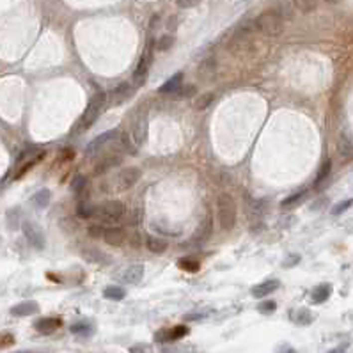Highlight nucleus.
Returning a JSON list of instances; mask_svg holds the SVG:
<instances>
[{
	"mask_svg": "<svg viewBox=\"0 0 353 353\" xmlns=\"http://www.w3.org/2000/svg\"><path fill=\"white\" fill-rule=\"evenodd\" d=\"M217 217H219L222 231L229 233L235 229L236 219H238V206H236V201L233 199V195L228 192H222L217 199Z\"/></svg>",
	"mask_w": 353,
	"mask_h": 353,
	"instance_id": "nucleus-1",
	"label": "nucleus"
},
{
	"mask_svg": "<svg viewBox=\"0 0 353 353\" xmlns=\"http://www.w3.org/2000/svg\"><path fill=\"white\" fill-rule=\"evenodd\" d=\"M252 23H254V29L257 32L268 37L279 36L282 32V29H284V18L277 9H266V11L259 12Z\"/></svg>",
	"mask_w": 353,
	"mask_h": 353,
	"instance_id": "nucleus-2",
	"label": "nucleus"
},
{
	"mask_svg": "<svg viewBox=\"0 0 353 353\" xmlns=\"http://www.w3.org/2000/svg\"><path fill=\"white\" fill-rule=\"evenodd\" d=\"M105 103H107L105 93H98L96 96H94L93 100L89 102V105H87L86 112H84V116H82L80 121H78L77 130H78V131L89 130L91 126L94 124V121H96V119L100 118V114H102V110H103V107H105Z\"/></svg>",
	"mask_w": 353,
	"mask_h": 353,
	"instance_id": "nucleus-3",
	"label": "nucleus"
},
{
	"mask_svg": "<svg viewBox=\"0 0 353 353\" xmlns=\"http://www.w3.org/2000/svg\"><path fill=\"white\" fill-rule=\"evenodd\" d=\"M252 32H254V23L241 25L229 41V52L233 55H243V53L250 52Z\"/></svg>",
	"mask_w": 353,
	"mask_h": 353,
	"instance_id": "nucleus-4",
	"label": "nucleus"
},
{
	"mask_svg": "<svg viewBox=\"0 0 353 353\" xmlns=\"http://www.w3.org/2000/svg\"><path fill=\"white\" fill-rule=\"evenodd\" d=\"M126 215V206L121 201H109L94 210V219L102 220V222H119Z\"/></svg>",
	"mask_w": 353,
	"mask_h": 353,
	"instance_id": "nucleus-5",
	"label": "nucleus"
},
{
	"mask_svg": "<svg viewBox=\"0 0 353 353\" xmlns=\"http://www.w3.org/2000/svg\"><path fill=\"white\" fill-rule=\"evenodd\" d=\"M122 163V153L121 151H110V153H107L103 158L98 160V163L94 165V174L96 176H102L105 174V172H109L110 169H114V167L121 165Z\"/></svg>",
	"mask_w": 353,
	"mask_h": 353,
	"instance_id": "nucleus-6",
	"label": "nucleus"
},
{
	"mask_svg": "<svg viewBox=\"0 0 353 353\" xmlns=\"http://www.w3.org/2000/svg\"><path fill=\"white\" fill-rule=\"evenodd\" d=\"M142 178V171L138 167H126L119 172L118 176V185L121 190H130L131 187H135Z\"/></svg>",
	"mask_w": 353,
	"mask_h": 353,
	"instance_id": "nucleus-7",
	"label": "nucleus"
},
{
	"mask_svg": "<svg viewBox=\"0 0 353 353\" xmlns=\"http://www.w3.org/2000/svg\"><path fill=\"white\" fill-rule=\"evenodd\" d=\"M118 133H119V130H110V131H105V133H102V135H98L93 142H89V146L86 147V154L87 156H93V154L100 153V151H102L107 144H114Z\"/></svg>",
	"mask_w": 353,
	"mask_h": 353,
	"instance_id": "nucleus-8",
	"label": "nucleus"
},
{
	"mask_svg": "<svg viewBox=\"0 0 353 353\" xmlns=\"http://www.w3.org/2000/svg\"><path fill=\"white\" fill-rule=\"evenodd\" d=\"M21 229H23V235L25 238H27V241H29L34 248H39V250L45 248V236H43V231L37 228L36 224L23 222L21 224Z\"/></svg>",
	"mask_w": 353,
	"mask_h": 353,
	"instance_id": "nucleus-9",
	"label": "nucleus"
},
{
	"mask_svg": "<svg viewBox=\"0 0 353 353\" xmlns=\"http://www.w3.org/2000/svg\"><path fill=\"white\" fill-rule=\"evenodd\" d=\"M80 254H82V257L91 264H102V266H105V264H109L110 261H112L105 252L100 250L98 247H93V245H84Z\"/></svg>",
	"mask_w": 353,
	"mask_h": 353,
	"instance_id": "nucleus-10",
	"label": "nucleus"
},
{
	"mask_svg": "<svg viewBox=\"0 0 353 353\" xmlns=\"http://www.w3.org/2000/svg\"><path fill=\"white\" fill-rule=\"evenodd\" d=\"M151 61H153V55H151L149 50H146V53L142 55V59H140V62H138L137 69H135V73H133V86L135 87H142L144 84H146Z\"/></svg>",
	"mask_w": 353,
	"mask_h": 353,
	"instance_id": "nucleus-11",
	"label": "nucleus"
},
{
	"mask_svg": "<svg viewBox=\"0 0 353 353\" xmlns=\"http://www.w3.org/2000/svg\"><path fill=\"white\" fill-rule=\"evenodd\" d=\"M119 280L124 284H137L140 282V279L144 277V266L140 263L130 264L128 268H124L122 272H119Z\"/></svg>",
	"mask_w": 353,
	"mask_h": 353,
	"instance_id": "nucleus-12",
	"label": "nucleus"
},
{
	"mask_svg": "<svg viewBox=\"0 0 353 353\" xmlns=\"http://www.w3.org/2000/svg\"><path fill=\"white\" fill-rule=\"evenodd\" d=\"M217 71H219V64L213 57L204 59L203 62L197 68V77H199L201 82H211L217 77Z\"/></svg>",
	"mask_w": 353,
	"mask_h": 353,
	"instance_id": "nucleus-13",
	"label": "nucleus"
},
{
	"mask_svg": "<svg viewBox=\"0 0 353 353\" xmlns=\"http://www.w3.org/2000/svg\"><path fill=\"white\" fill-rule=\"evenodd\" d=\"M147 137V118L146 114L138 116L137 121L133 122V128H131V138H133L135 146H142L146 142Z\"/></svg>",
	"mask_w": 353,
	"mask_h": 353,
	"instance_id": "nucleus-14",
	"label": "nucleus"
},
{
	"mask_svg": "<svg viewBox=\"0 0 353 353\" xmlns=\"http://www.w3.org/2000/svg\"><path fill=\"white\" fill-rule=\"evenodd\" d=\"M133 93H135V86L124 82V84H119V86L110 93V100H112L114 105H121L126 100H130V98L133 96Z\"/></svg>",
	"mask_w": 353,
	"mask_h": 353,
	"instance_id": "nucleus-15",
	"label": "nucleus"
},
{
	"mask_svg": "<svg viewBox=\"0 0 353 353\" xmlns=\"http://www.w3.org/2000/svg\"><path fill=\"white\" fill-rule=\"evenodd\" d=\"M114 147L118 151H121L122 154H130V156H133V154H137V146H135L133 138L130 137L128 133H121L119 131L118 137H116L114 140Z\"/></svg>",
	"mask_w": 353,
	"mask_h": 353,
	"instance_id": "nucleus-16",
	"label": "nucleus"
},
{
	"mask_svg": "<svg viewBox=\"0 0 353 353\" xmlns=\"http://www.w3.org/2000/svg\"><path fill=\"white\" fill-rule=\"evenodd\" d=\"M279 286H280V282L277 279H268V280H264V282H259V284H256L254 288H252V296H254V298H264V296L275 293L277 289H279Z\"/></svg>",
	"mask_w": 353,
	"mask_h": 353,
	"instance_id": "nucleus-17",
	"label": "nucleus"
},
{
	"mask_svg": "<svg viewBox=\"0 0 353 353\" xmlns=\"http://www.w3.org/2000/svg\"><path fill=\"white\" fill-rule=\"evenodd\" d=\"M126 238H128V236H126L124 229L121 228H109L103 233V239H105L109 245H112V247H121L126 241Z\"/></svg>",
	"mask_w": 353,
	"mask_h": 353,
	"instance_id": "nucleus-18",
	"label": "nucleus"
},
{
	"mask_svg": "<svg viewBox=\"0 0 353 353\" xmlns=\"http://www.w3.org/2000/svg\"><path fill=\"white\" fill-rule=\"evenodd\" d=\"M188 334V329L187 327H174V329L171 330H160V332H156V336H154V339L158 343H163V341H174V339H179V337L187 336Z\"/></svg>",
	"mask_w": 353,
	"mask_h": 353,
	"instance_id": "nucleus-19",
	"label": "nucleus"
},
{
	"mask_svg": "<svg viewBox=\"0 0 353 353\" xmlns=\"http://www.w3.org/2000/svg\"><path fill=\"white\" fill-rule=\"evenodd\" d=\"M59 327H61V320H57V318H41L39 321L34 323V329L39 334H45V336L55 332Z\"/></svg>",
	"mask_w": 353,
	"mask_h": 353,
	"instance_id": "nucleus-20",
	"label": "nucleus"
},
{
	"mask_svg": "<svg viewBox=\"0 0 353 353\" xmlns=\"http://www.w3.org/2000/svg\"><path fill=\"white\" fill-rule=\"evenodd\" d=\"M181 86H183V73L179 71V73L172 75L169 80H165V84H162V86H160L158 93L160 94H176Z\"/></svg>",
	"mask_w": 353,
	"mask_h": 353,
	"instance_id": "nucleus-21",
	"label": "nucleus"
},
{
	"mask_svg": "<svg viewBox=\"0 0 353 353\" xmlns=\"http://www.w3.org/2000/svg\"><path fill=\"white\" fill-rule=\"evenodd\" d=\"M36 313H39V305L36 302H21L11 309L12 316H32Z\"/></svg>",
	"mask_w": 353,
	"mask_h": 353,
	"instance_id": "nucleus-22",
	"label": "nucleus"
},
{
	"mask_svg": "<svg viewBox=\"0 0 353 353\" xmlns=\"http://www.w3.org/2000/svg\"><path fill=\"white\" fill-rule=\"evenodd\" d=\"M332 295V286L330 284H320L311 291V300L313 304H323L327 302Z\"/></svg>",
	"mask_w": 353,
	"mask_h": 353,
	"instance_id": "nucleus-23",
	"label": "nucleus"
},
{
	"mask_svg": "<svg viewBox=\"0 0 353 353\" xmlns=\"http://www.w3.org/2000/svg\"><path fill=\"white\" fill-rule=\"evenodd\" d=\"M144 245H146L147 250L153 252V254H163V252L167 250V247H169L165 239L158 238V236H147Z\"/></svg>",
	"mask_w": 353,
	"mask_h": 353,
	"instance_id": "nucleus-24",
	"label": "nucleus"
},
{
	"mask_svg": "<svg viewBox=\"0 0 353 353\" xmlns=\"http://www.w3.org/2000/svg\"><path fill=\"white\" fill-rule=\"evenodd\" d=\"M291 320L295 321L296 325H302V327H305V325L313 323L314 316H313V313H311L309 309H298V311H295V313L291 314Z\"/></svg>",
	"mask_w": 353,
	"mask_h": 353,
	"instance_id": "nucleus-25",
	"label": "nucleus"
},
{
	"mask_svg": "<svg viewBox=\"0 0 353 353\" xmlns=\"http://www.w3.org/2000/svg\"><path fill=\"white\" fill-rule=\"evenodd\" d=\"M94 210H96V206L94 204H91L89 201L82 199L80 203H78L77 206V215L80 217V219H94Z\"/></svg>",
	"mask_w": 353,
	"mask_h": 353,
	"instance_id": "nucleus-26",
	"label": "nucleus"
},
{
	"mask_svg": "<svg viewBox=\"0 0 353 353\" xmlns=\"http://www.w3.org/2000/svg\"><path fill=\"white\" fill-rule=\"evenodd\" d=\"M103 296L109 298V300H114V302H119L122 300L126 296V291L121 288V286H109V288L103 289Z\"/></svg>",
	"mask_w": 353,
	"mask_h": 353,
	"instance_id": "nucleus-27",
	"label": "nucleus"
},
{
	"mask_svg": "<svg viewBox=\"0 0 353 353\" xmlns=\"http://www.w3.org/2000/svg\"><path fill=\"white\" fill-rule=\"evenodd\" d=\"M176 43V37L172 36V34H163V36L158 37V41H156V50L158 52H169V50L174 46Z\"/></svg>",
	"mask_w": 353,
	"mask_h": 353,
	"instance_id": "nucleus-28",
	"label": "nucleus"
},
{
	"mask_svg": "<svg viewBox=\"0 0 353 353\" xmlns=\"http://www.w3.org/2000/svg\"><path fill=\"white\" fill-rule=\"evenodd\" d=\"M213 100H215V94L213 93H203V94H199V96L195 98V102H194V107H195V110H204V109H208V107L213 103Z\"/></svg>",
	"mask_w": 353,
	"mask_h": 353,
	"instance_id": "nucleus-29",
	"label": "nucleus"
},
{
	"mask_svg": "<svg viewBox=\"0 0 353 353\" xmlns=\"http://www.w3.org/2000/svg\"><path fill=\"white\" fill-rule=\"evenodd\" d=\"M305 194H307V192H305V190L296 192V194H293V195H289V197H286V199L282 201V204H280V206L286 208V210H289V208L298 206V204H300L302 201L305 199Z\"/></svg>",
	"mask_w": 353,
	"mask_h": 353,
	"instance_id": "nucleus-30",
	"label": "nucleus"
},
{
	"mask_svg": "<svg viewBox=\"0 0 353 353\" xmlns=\"http://www.w3.org/2000/svg\"><path fill=\"white\" fill-rule=\"evenodd\" d=\"M32 203L36 204L37 208H46L50 203V190H39L36 195L32 197Z\"/></svg>",
	"mask_w": 353,
	"mask_h": 353,
	"instance_id": "nucleus-31",
	"label": "nucleus"
},
{
	"mask_svg": "<svg viewBox=\"0 0 353 353\" xmlns=\"http://www.w3.org/2000/svg\"><path fill=\"white\" fill-rule=\"evenodd\" d=\"M316 0H295V7L300 12H313L316 9Z\"/></svg>",
	"mask_w": 353,
	"mask_h": 353,
	"instance_id": "nucleus-32",
	"label": "nucleus"
},
{
	"mask_svg": "<svg viewBox=\"0 0 353 353\" xmlns=\"http://www.w3.org/2000/svg\"><path fill=\"white\" fill-rule=\"evenodd\" d=\"M210 235H211V217L208 215L206 219L201 222V228H199V231H197V238L206 239V238H210Z\"/></svg>",
	"mask_w": 353,
	"mask_h": 353,
	"instance_id": "nucleus-33",
	"label": "nucleus"
},
{
	"mask_svg": "<svg viewBox=\"0 0 353 353\" xmlns=\"http://www.w3.org/2000/svg\"><path fill=\"white\" fill-rule=\"evenodd\" d=\"M330 171H332V162H330V160H327V162H325L323 165H321L320 172H318V176H316V187H320L321 183H323L325 179L329 178Z\"/></svg>",
	"mask_w": 353,
	"mask_h": 353,
	"instance_id": "nucleus-34",
	"label": "nucleus"
},
{
	"mask_svg": "<svg viewBox=\"0 0 353 353\" xmlns=\"http://www.w3.org/2000/svg\"><path fill=\"white\" fill-rule=\"evenodd\" d=\"M86 188H87L86 176H77V178L73 179V183H71V190H73L75 194H84Z\"/></svg>",
	"mask_w": 353,
	"mask_h": 353,
	"instance_id": "nucleus-35",
	"label": "nucleus"
},
{
	"mask_svg": "<svg viewBox=\"0 0 353 353\" xmlns=\"http://www.w3.org/2000/svg\"><path fill=\"white\" fill-rule=\"evenodd\" d=\"M339 153L343 154V160H352L353 158V146L350 142H346L345 138L339 140Z\"/></svg>",
	"mask_w": 353,
	"mask_h": 353,
	"instance_id": "nucleus-36",
	"label": "nucleus"
},
{
	"mask_svg": "<svg viewBox=\"0 0 353 353\" xmlns=\"http://www.w3.org/2000/svg\"><path fill=\"white\" fill-rule=\"evenodd\" d=\"M197 93V87L194 86V84H188V86H181L178 89V93H176V96L178 98H190V96H194V94Z\"/></svg>",
	"mask_w": 353,
	"mask_h": 353,
	"instance_id": "nucleus-37",
	"label": "nucleus"
},
{
	"mask_svg": "<svg viewBox=\"0 0 353 353\" xmlns=\"http://www.w3.org/2000/svg\"><path fill=\"white\" fill-rule=\"evenodd\" d=\"M69 330L73 334H82V336H87V334H91V327L87 323H75L69 327Z\"/></svg>",
	"mask_w": 353,
	"mask_h": 353,
	"instance_id": "nucleus-38",
	"label": "nucleus"
},
{
	"mask_svg": "<svg viewBox=\"0 0 353 353\" xmlns=\"http://www.w3.org/2000/svg\"><path fill=\"white\" fill-rule=\"evenodd\" d=\"M275 307H277V304L275 302H261L259 305H257V311L259 313H263V314H270V313H273L275 311Z\"/></svg>",
	"mask_w": 353,
	"mask_h": 353,
	"instance_id": "nucleus-39",
	"label": "nucleus"
},
{
	"mask_svg": "<svg viewBox=\"0 0 353 353\" xmlns=\"http://www.w3.org/2000/svg\"><path fill=\"white\" fill-rule=\"evenodd\" d=\"M353 204V199H348V201H343V203L336 204L332 210V215H341V213H345L346 210H348L350 206Z\"/></svg>",
	"mask_w": 353,
	"mask_h": 353,
	"instance_id": "nucleus-40",
	"label": "nucleus"
},
{
	"mask_svg": "<svg viewBox=\"0 0 353 353\" xmlns=\"http://www.w3.org/2000/svg\"><path fill=\"white\" fill-rule=\"evenodd\" d=\"M179 266L185 268V270H188V272H197V270H199V264L195 263V261H192V259H181L179 261Z\"/></svg>",
	"mask_w": 353,
	"mask_h": 353,
	"instance_id": "nucleus-41",
	"label": "nucleus"
},
{
	"mask_svg": "<svg viewBox=\"0 0 353 353\" xmlns=\"http://www.w3.org/2000/svg\"><path fill=\"white\" fill-rule=\"evenodd\" d=\"M203 0H176V4H178L179 9H190V7H195V5H199Z\"/></svg>",
	"mask_w": 353,
	"mask_h": 353,
	"instance_id": "nucleus-42",
	"label": "nucleus"
},
{
	"mask_svg": "<svg viewBox=\"0 0 353 353\" xmlns=\"http://www.w3.org/2000/svg\"><path fill=\"white\" fill-rule=\"evenodd\" d=\"M130 353H153V348L149 345H146V343H140V345L131 346Z\"/></svg>",
	"mask_w": 353,
	"mask_h": 353,
	"instance_id": "nucleus-43",
	"label": "nucleus"
},
{
	"mask_svg": "<svg viewBox=\"0 0 353 353\" xmlns=\"http://www.w3.org/2000/svg\"><path fill=\"white\" fill-rule=\"evenodd\" d=\"M87 233H89L91 238H103V233H105V229H103L102 226H91Z\"/></svg>",
	"mask_w": 353,
	"mask_h": 353,
	"instance_id": "nucleus-44",
	"label": "nucleus"
},
{
	"mask_svg": "<svg viewBox=\"0 0 353 353\" xmlns=\"http://www.w3.org/2000/svg\"><path fill=\"white\" fill-rule=\"evenodd\" d=\"M165 27H167V30H169V32H174V30L178 29V16H176V14H172V16L167 18Z\"/></svg>",
	"mask_w": 353,
	"mask_h": 353,
	"instance_id": "nucleus-45",
	"label": "nucleus"
},
{
	"mask_svg": "<svg viewBox=\"0 0 353 353\" xmlns=\"http://www.w3.org/2000/svg\"><path fill=\"white\" fill-rule=\"evenodd\" d=\"M130 245L133 248H138L140 247V245H142V235H140V233H133V235L130 236Z\"/></svg>",
	"mask_w": 353,
	"mask_h": 353,
	"instance_id": "nucleus-46",
	"label": "nucleus"
},
{
	"mask_svg": "<svg viewBox=\"0 0 353 353\" xmlns=\"http://www.w3.org/2000/svg\"><path fill=\"white\" fill-rule=\"evenodd\" d=\"M300 261V256H291L289 259H286L284 261V266L286 268H289V266H295V263H298Z\"/></svg>",
	"mask_w": 353,
	"mask_h": 353,
	"instance_id": "nucleus-47",
	"label": "nucleus"
},
{
	"mask_svg": "<svg viewBox=\"0 0 353 353\" xmlns=\"http://www.w3.org/2000/svg\"><path fill=\"white\" fill-rule=\"evenodd\" d=\"M346 348H348V345H343V346H337V348H334V350H330L329 353H345L346 352Z\"/></svg>",
	"mask_w": 353,
	"mask_h": 353,
	"instance_id": "nucleus-48",
	"label": "nucleus"
},
{
	"mask_svg": "<svg viewBox=\"0 0 353 353\" xmlns=\"http://www.w3.org/2000/svg\"><path fill=\"white\" fill-rule=\"evenodd\" d=\"M279 353H296V350L291 348V346H282V348L279 350Z\"/></svg>",
	"mask_w": 353,
	"mask_h": 353,
	"instance_id": "nucleus-49",
	"label": "nucleus"
},
{
	"mask_svg": "<svg viewBox=\"0 0 353 353\" xmlns=\"http://www.w3.org/2000/svg\"><path fill=\"white\" fill-rule=\"evenodd\" d=\"M156 25H158V14H154V16H153V23H149V27H153V29H154Z\"/></svg>",
	"mask_w": 353,
	"mask_h": 353,
	"instance_id": "nucleus-50",
	"label": "nucleus"
},
{
	"mask_svg": "<svg viewBox=\"0 0 353 353\" xmlns=\"http://www.w3.org/2000/svg\"><path fill=\"white\" fill-rule=\"evenodd\" d=\"M325 2H329V4H337L339 0H325Z\"/></svg>",
	"mask_w": 353,
	"mask_h": 353,
	"instance_id": "nucleus-51",
	"label": "nucleus"
}]
</instances>
